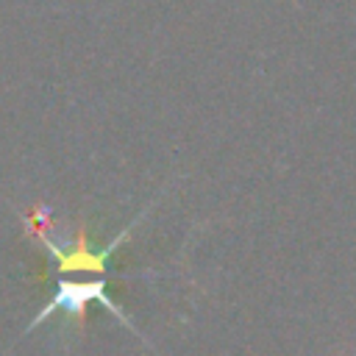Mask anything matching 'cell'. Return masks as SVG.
Listing matches in <instances>:
<instances>
[{
  "label": "cell",
  "instance_id": "6da1fadb",
  "mask_svg": "<svg viewBox=\"0 0 356 356\" xmlns=\"http://www.w3.org/2000/svg\"><path fill=\"white\" fill-rule=\"evenodd\" d=\"M89 300L103 303V306H106L108 312H114L128 328H134V325L125 320V314L114 306V300L106 295V278H97V281H78V284H75V281H61L58 289H56V295H53V300L33 317V323L28 325V331H33V328H36L47 314H53L56 309H64L67 314H83V306H86Z\"/></svg>",
  "mask_w": 356,
  "mask_h": 356
}]
</instances>
